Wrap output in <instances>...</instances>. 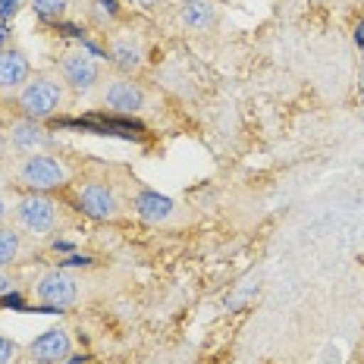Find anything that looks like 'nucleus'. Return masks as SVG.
<instances>
[{"label": "nucleus", "mask_w": 364, "mask_h": 364, "mask_svg": "<svg viewBox=\"0 0 364 364\" xmlns=\"http://www.w3.org/2000/svg\"><path fill=\"white\" fill-rule=\"evenodd\" d=\"M0 188H4V173H0Z\"/></svg>", "instance_id": "4be33fe9"}, {"label": "nucleus", "mask_w": 364, "mask_h": 364, "mask_svg": "<svg viewBox=\"0 0 364 364\" xmlns=\"http://www.w3.org/2000/svg\"><path fill=\"white\" fill-rule=\"evenodd\" d=\"M79 208L91 220H113L119 214V201L107 182H85L79 188Z\"/></svg>", "instance_id": "0eeeda50"}, {"label": "nucleus", "mask_w": 364, "mask_h": 364, "mask_svg": "<svg viewBox=\"0 0 364 364\" xmlns=\"http://www.w3.org/2000/svg\"><path fill=\"white\" fill-rule=\"evenodd\" d=\"M101 101L104 107L113 110V113H123V117H132V113L145 110V88L139 85V82L126 79V75H117V79H110L107 85L101 91Z\"/></svg>", "instance_id": "39448f33"}, {"label": "nucleus", "mask_w": 364, "mask_h": 364, "mask_svg": "<svg viewBox=\"0 0 364 364\" xmlns=\"http://www.w3.org/2000/svg\"><path fill=\"white\" fill-rule=\"evenodd\" d=\"M35 295H38V301H44L48 308L63 311L79 299V283H75V277H70L66 270H48L38 279Z\"/></svg>", "instance_id": "423d86ee"}, {"label": "nucleus", "mask_w": 364, "mask_h": 364, "mask_svg": "<svg viewBox=\"0 0 364 364\" xmlns=\"http://www.w3.org/2000/svg\"><path fill=\"white\" fill-rule=\"evenodd\" d=\"M22 10V0H0V26H10V19H16Z\"/></svg>", "instance_id": "dca6fc26"}, {"label": "nucleus", "mask_w": 364, "mask_h": 364, "mask_svg": "<svg viewBox=\"0 0 364 364\" xmlns=\"http://www.w3.org/2000/svg\"><path fill=\"white\" fill-rule=\"evenodd\" d=\"M66 95H63V82H57L54 75H35L28 79L26 85L19 91V110L26 119H50L57 117L60 107H63Z\"/></svg>", "instance_id": "f257e3e1"}, {"label": "nucleus", "mask_w": 364, "mask_h": 364, "mask_svg": "<svg viewBox=\"0 0 364 364\" xmlns=\"http://www.w3.org/2000/svg\"><path fill=\"white\" fill-rule=\"evenodd\" d=\"M4 217H6V201H4V195H0V223H4Z\"/></svg>", "instance_id": "412c9836"}, {"label": "nucleus", "mask_w": 364, "mask_h": 364, "mask_svg": "<svg viewBox=\"0 0 364 364\" xmlns=\"http://www.w3.org/2000/svg\"><path fill=\"white\" fill-rule=\"evenodd\" d=\"M28 57L22 50H0V88L4 91H22V85L28 82Z\"/></svg>", "instance_id": "9b49d317"}, {"label": "nucleus", "mask_w": 364, "mask_h": 364, "mask_svg": "<svg viewBox=\"0 0 364 364\" xmlns=\"http://www.w3.org/2000/svg\"><path fill=\"white\" fill-rule=\"evenodd\" d=\"M13 289V279H10V273H6L4 267H0V299H4L6 292Z\"/></svg>", "instance_id": "a211bd4d"}, {"label": "nucleus", "mask_w": 364, "mask_h": 364, "mask_svg": "<svg viewBox=\"0 0 364 364\" xmlns=\"http://www.w3.org/2000/svg\"><path fill=\"white\" fill-rule=\"evenodd\" d=\"M110 60L113 66H117L119 73H135L141 70V63H145V50H141V41L132 35H119L113 38L110 44Z\"/></svg>", "instance_id": "f8f14e48"}, {"label": "nucleus", "mask_w": 364, "mask_h": 364, "mask_svg": "<svg viewBox=\"0 0 364 364\" xmlns=\"http://www.w3.org/2000/svg\"><path fill=\"white\" fill-rule=\"evenodd\" d=\"M66 176H70L66 166L60 164L54 154H48V151H38V154L22 157V164L16 170V179L26 188H32V192H50V188L66 186Z\"/></svg>", "instance_id": "7ed1b4c3"}, {"label": "nucleus", "mask_w": 364, "mask_h": 364, "mask_svg": "<svg viewBox=\"0 0 364 364\" xmlns=\"http://www.w3.org/2000/svg\"><path fill=\"white\" fill-rule=\"evenodd\" d=\"M60 75H63V85H70L79 95H88L101 82V63L88 50H70L60 60Z\"/></svg>", "instance_id": "20e7f679"}, {"label": "nucleus", "mask_w": 364, "mask_h": 364, "mask_svg": "<svg viewBox=\"0 0 364 364\" xmlns=\"http://www.w3.org/2000/svg\"><path fill=\"white\" fill-rule=\"evenodd\" d=\"M50 132L44 129L41 123H35V119H19V123H13L10 129V145L13 151H19V154H38V151H48L50 148Z\"/></svg>", "instance_id": "1a4fd4ad"}, {"label": "nucleus", "mask_w": 364, "mask_h": 364, "mask_svg": "<svg viewBox=\"0 0 364 364\" xmlns=\"http://www.w3.org/2000/svg\"><path fill=\"white\" fill-rule=\"evenodd\" d=\"M70 348H73V339L66 330L60 327H50L44 333H38L28 346V358L35 364H60L63 358H70Z\"/></svg>", "instance_id": "6e6552de"}, {"label": "nucleus", "mask_w": 364, "mask_h": 364, "mask_svg": "<svg viewBox=\"0 0 364 364\" xmlns=\"http://www.w3.org/2000/svg\"><path fill=\"white\" fill-rule=\"evenodd\" d=\"M13 217H16L19 230L28 232V236H48V232H54L60 210L54 198H48L44 192H32V195H22L16 201Z\"/></svg>", "instance_id": "f03ea898"}, {"label": "nucleus", "mask_w": 364, "mask_h": 364, "mask_svg": "<svg viewBox=\"0 0 364 364\" xmlns=\"http://www.w3.org/2000/svg\"><path fill=\"white\" fill-rule=\"evenodd\" d=\"M22 257V236L10 226H0V267H10Z\"/></svg>", "instance_id": "4468645a"}, {"label": "nucleus", "mask_w": 364, "mask_h": 364, "mask_svg": "<svg viewBox=\"0 0 364 364\" xmlns=\"http://www.w3.org/2000/svg\"><path fill=\"white\" fill-rule=\"evenodd\" d=\"M135 208H139V217L145 220V223H164V220L173 214V201L164 198V195H157V192H151V188H145V192L139 195Z\"/></svg>", "instance_id": "ddd939ff"}, {"label": "nucleus", "mask_w": 364, "mask_h": 364, "mask_svg": "<svg viewBox=\"0 0 364 364\" xmlns=\"http://www.w3.org/2000/svg\"><path fill=\"white\" fill-rule=\"evenodd\" d=\"M13 358H16V343L0 333V364H13Z\"/></svg>", "instance_id": "f3484780"}, {"label": "nucleus", "mask_w": 364, "mask_h": 364, "mask_svg": "<svg viewBox=\"0 0 364 364\" xmlns=\"http://www.w3.org/2000/svg\"><path fill=\"white\" fill-rule=\"evenodd\" d=\"M32 10L41 19H60L66 10H70V0H32Z\"/></svg>", "instance_id": "2eb2a0df"}, {"label": "nucleus", "mask_w": 364, "mask_h": 364, "mask_svg": "<svg viewBox=\"0 0 364 364\" xmlns=\"http://www.w3.org/2000/svg\"><path fill=\"white\" fill-rule=\"evenodd\" d=\"M132 4L145 6V10H154V6H161V4H164V0H132Z\"/></svg>", "instance_id": "aec40b11"}, {"label": "nucleus", "mask_w": 364, "mask_h": 364, "mask_svg": "<svg viewBox=\"0 0 364 364\" xmlns=\"http://www.w3.org/2000/svg\"><path fill=\"white\" fill-rule=\"evenodd\" d=\"M217 4L214 0H182L179 4V22L188 32H210L217 26Z\"/></svg>", "instance_id": "9d476101"}, {"label": "nucleus", "mask_w": 364, "mask_h": 364, "mask_svg": "<svg viewBox=\"0 0 364 364\" xmlns=\"http://www.w3.org/2000/svg\"><path fill=\"white\" fill-rule=\"evenodd\" d=\"M10 44V26H0V50H6Z\"/></svg>", "instance_id": "6ab92c4d"}]
</instances>
